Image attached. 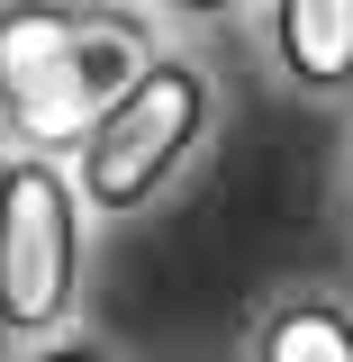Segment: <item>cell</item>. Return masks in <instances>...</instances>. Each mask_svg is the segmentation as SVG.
Returning <instances> with one entry per match:
<instances>
[{"mask_svg":"<svg viewBox=\"0 0 353 362\" xmlns=\"http://www.w3.org/2000/svg\"><path fill=\"white\" fill-rule=\"evenodd\" d=\"M28 362H109V354H100V344H82V335H73V344H45V354H28Z\"/></svg>","mask_w":353,"mask_h":362,"instance_id":"6","label":"cell"},{"mask_svg":"<svg viewBox=\"0 0 353 362\" xmlns=\"http://www.w3.org/2000/svg\"><path fill=\"white\" fill-rule=\"evenodd\" d=\"M173 9H190V18H226L236 0H173Z\"/></svg>","mask_w":353,"mask_h":362,"instance_id":"7","label":"cell"},{"mask_svg":"<svg viewBox=\"0 0 353 362\" xmlns=\"http://www.w3.org/2000/svg\"><path fill=\"white\" fill-rule=\"evenodd\" d=\"M73 272H82V199L45 154L0 163V326L45 335L73 308Z\"/></svg>","mask_w":353,"mask_h":362,"instance_id":"3","label":"cell"},{"mask_svg":"<svg viewBox=\"0 0 353 362\" xmlns=\"http://www.w3.org/2000/svg\"><path fill=\"white\" fill-rule=\"evenodd\" d=\"M136 73H145V37L109 9H64V0L0 9V109L28 136L91 127Z\"/></svg>","mask_w":353,"mask_h":362,"instance_id":"1","label":"cell"},{"mask_svg":"<svg viewBox=\"0 0 353 362\" xmlns=\"http://www.w3.org/2000/svg\"><path fill=\"white\" fill-rule=\"evenodd\" d=\"M199 127H209V82H199V64L145 54V73L82 127V199L91 209H136V199H154V190L173 181V163L190 154Z\"/></svg>","mask_w":353,"mask_h":362,"instance_id":"2","label":"cell"},{"mask_svg":"<svg viewBox=\"0 0 353 362\" xmlns=\"http://www.w3.org/2000/svg\"><path fill=\"white\" fill-rule=\"evenodd\" d=\"M254 362H353V317L335 299H290V308L263 317Z\"/></svg>","mask_w":353,"mask_h":362,"instance_id":"5","label":"cell"},{"mask_svg":"<svg viewBox=\"0 0 353 362\" xmlns=\"http://www.w3.org/2000/svg\"><path fill=\"white\" fill-rule=\"evenodd\" d=\"M272 45L299 90L353 82V0H272Z\"/></svg>","mask_w":353,"mask_h":362,"instance_id":"4","label":"cell"}]
</instances>
